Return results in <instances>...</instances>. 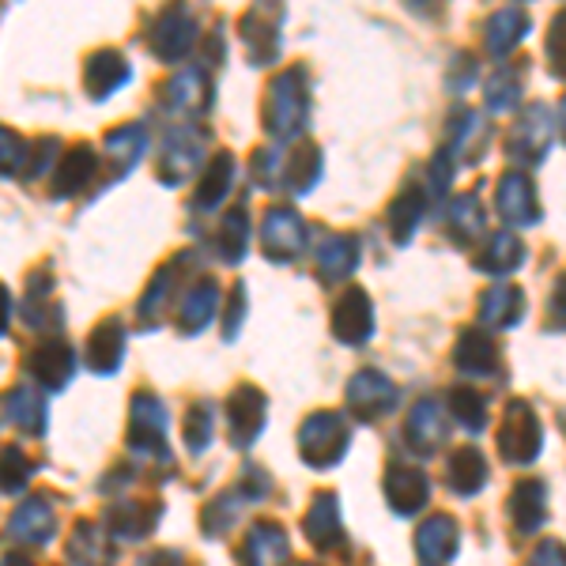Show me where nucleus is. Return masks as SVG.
<instances>
[{
    "label": "nucleus",
    "mask_w": 566,
    "mask_h": 566,
    "mask_svg": "<svg viewBox=\"0 0 566 566\" xmlns=\"http://www.w3.org/2000/svg\"><path fill=\"white\" fill-rule=\"evenodd\" d=\"M144 566H186V563H181L178 552H159V555H151V559L144 563Z\"/></svg>",
    "instance_id": "nucleus-23"
},
{
    "label": "nucleus",
    "mask_w": 566,
    "mask_h": 566,
    "mask_svg": "<svg viewBox=\"0 0 566 566\" xmlns=\"http://www.w3.org/2000/svg\"><path fill=\"white\" fill-rule=\"evenodd\" d=\"M499 446H502V458H510V461H528L541 450V423H536L528 408H514V412L506 416Z\"/></svg>",
    "instance_id": "nucleus-3"
},
{
    "label": "nucleus",
    "mask_w": 566,
    "mask_h": 566,
    "mask_svg": "<svg viewBox=\"0 0 566 566\" xmlns=\"http://www.w3.org/2000/svg\"><path fill=\"white\" fill-rule=\"evenodd\" d=\"M483 476H488V472H483V461H480L476 450H461L458 458H453V464H450V488L461 491V495L476 491L483 483Z\"/></svg>",
    "instance_id": "nucleus-18"
},
{
    "label": "nucleus",
    "mask_w": 566,
    "mask_h": 566,
    "mask_svg": "<svg viewBox=\"0 0 566 566\" xmlns=\"http://www.w3.org/2000/svg\"><path fill=\"white\" fill-rule=\"evenodd\" d=\"M298 446H303V458L317 469L333 464L336 458H344L348 450V431L336 416H310L303 423V434H298Z\"/></svg>",
    "instance_id": "nucleus-1"
},
{
    "label": "nucleus",
    "mask_w": 566,
    "mask_h": 566,
    "mask_svg": "<svg viewBox=\"0 0 566 566\" xmlns=\"http://www.w3.org/2000/svg\"><path fill=\"white\" fill-rule=\"evenodd\" d=\"M4 325H8V291L0 287V333H4Z\"/></svg>",
    "instance_id": "nucleus-24"
},
{
    "label": "nucleus",
    "mask_w": 566,
    "mask_h": 566,
    "mask_svg": "<svg viewBox=\"0 0 566 566\" xmlns=\"http://www.w3.org/2000/svg\"><path fill=\"white\" fill-rule=\"evenodd\" d=\"M53 528H57V522H53V510L50 502L42 499H27L20 510L12 514V525H8V536L12 541H23V544H45L53 536Z\"/></svg>",
    "instance_id": "nucleus-4"
},
{
    "label": "nucleus",
    "mask_w": 566,
    "mask_h": 566,
    "mask_svg": "<svg viewBox=\"0 0 566 566\" xmlns=\"http://www.w3.org/2000/svg\"><path fill=\"white\" fill-rule=\"evenodd\" d=\"M27 476H31V461L23 458L20 446H8L0 453V491H23Z\"/></svg>",
    "instance_id": "nucleus-19"
},
{
    "label": "nucleus",
    "mask_w": 566,
    "mask_h": 566,
    "mask_svg": "<svg viewBox=\"0 0 566 566\" xmlns=\"http://www.w3.org/2000/svg\"><path fill=\"white\" fill-rule=\"evenodd\" d=\"M352 397V408H359V416H378V412H389V400H392V386L381 374H359L348 389Z\"/></svg>",
    "instance_id": "nucleus-9"
},
{
    "label": "nucleus",
    "mask_w": 566,
    "mask_h": 566,
    "mask_svg": "<svg viewBox=\"0 0 566 566\" xmlns=\"http://www.w3.org/2000/svg\"><path fill=\"white\" fill-rule=\"evenodd\" d=\"M389 502L400 514H412L427 502V480L416 469H392L389 472Z\"/></svg>",
    "instance_id": "nucleus-10"
},
{
    "label": "nucleus",
    "mask_w": 566,
    "mask_h": 566,
    "mask_svg": "<svg viewBox=\"0 0 566 566\" xmlns=\"http://www.w3.org/2000/svg\"><path fill=\"white\" fill-rule=\"evenodd\" d=\"M306 533L317 547H333L340 541V522H336V502L333 499H317V506L306 517Z\"/></svg>",
    "instance_id": "nucleus-16"
},
{
    "label": "nucleus",
    "mask_w": 566,
    "mask_h": 566,
    "mask_svg": "<svg viewBox=\"0 0 566 566\" xmlns=\"http://www.w3.org/2000/svg\"><path fill=\"white\" fill-rule=\"evenodd\" d=\"M370 310L363 303V295H352L348 303L340 306V314H336V336H344V340L359 344L370 336Z\"/></svg>",
    "instance_id": "nucleus-15"
},
{
    "label": "nucleus",
    "mask_w": 566,
    "mask_h": 566,
    "mask_svg": "<svg viewBox=\"0 0 566 566\" xmlns=\"http://www.w3.org/2000/svg\"><path fill=\"white\" fill-rule=\"evenodd\" d=\"M122 355H125V333H122V325L117 322H103L91 333V340H87V348H84V363L95 374H114L117 370V363H122Z\"/></svg>",
    "instance_id": "nucleus-6"
},
{
    "label": "nucleus",
    "mask_w": 566,
    "mask_h": 566,
    "mask_svg": "<svg viewBox=\"0 0 566 566\" xmlns=\"http://www.w3.org/2000/svg\"><path fill=\"white\" fill-rule=\"evenodd\" d=\"M27 370H31L45 389H65L72 370H76V355H72L69 344L45 340L27 355Z\"/></svg>",
    "instance_id": "nucleus-2"
},
{
    "label": "nucleus",
    "mask_w": 566,
    "mask_h": 566,
    "mask_svg": "<svg viewBox=\"0 0 566 566\" xmlns=\"http://www.w3.org/2000/svg\"><path fill=\"white\" fill-rule=\"evenodd\" d=\"M453 544H458V528H453V522H446V517L423 525V533H419V555H423L427 566H438V563L450 559Z\"/></svg>",
    "instance_id": "nucleus-13"
},
{
    "label": "nucleus",
    "mask_w": 566,
    "mask_h": 566,
    "mask_svg": "<svg viewBox=\"0 0 566 566\" xmlns=\"http://www.w3.org/2000/svg\"><path fill=\"white\" fill-rule=\"evenodd\" d=\"M4 566H31V563H27L23 555H8V559H4Z\"/></svg>",
    "instance_id": "nucleus-25"
},
{
    "label": "nucleus",
    "mask_w": 566,
    "mask_h": 566,
    "mask_svg": "<svg viewBox=\"0 0 566 566\" xmlns=\"http://www.w3.org/2000/svg\"><path fill=\"white\" fill-rule=\"evenodd\" d=\"M69 555H72V566H114L103 533L91 525L76 528V536H72V544H69Z\"/></svg>",
    "instance_id": "nucleus-14"
},
{
    "label": "nucleus",
    "mask_w": 566,
    "mask_h": 566,
    "mask_svg": "<svg viewBox=\"0 0 566 566\" xmlns=\"http://www.w3.org/2000/svg\"><path fill=\"white\" fill-rule=\"evenodd\" d=\"M264 423V397L253 386H242L231 397V442L250 446Z\"/></svg>",
    "instance_id": "nucleus-5"
},
{
    "label": "nucleus",
    "mask_w": 566,
    "mask_h": 566,
    "mask_svg": "<svg viewBox=\"0 0 566 566\" xmlns=\"http://www.w3.org/2000/svg\"><path fill=\"white\" fill-rule=\"evenodd\" d=\"M533 566H566V555L559 552L555 544H547L541 555H536V563Z\"/></svg>",
    "instance_id": "nucleus-22"
},
{
    "label": "nucleus",
    "mask_w": 566,
    "mask_h": 566,
    "mask_svg": "<svg viewBox=\"0 0 566 566\" xmlns=\"http://www.w3.org/2000/svg\"><path fill=\"white\" fill-rule=\"evenodd\" d=\"M208 434H212V412L208 408H193L186 419V438H189V450L200 453L208 446Z\"/></svg>",
    "instance_id": "nucleus-20"
},
{
    "label": "nucleus",
    "mask_w": 566,
    "mask_h": 566,
    "mask_svg": "<svg viewBox=\"0 0 566 566\" xmlns=\"http://www.w3.org/2000/svg\"><path fill=\"white\" fill-rule=\"evenodd\" d=\"M412 431L423 438L427 446H434L442 438V419H438V408L434 405H423L419 412L412 416Z\"/></svg>",
    "instance_id": "nucleus-21"
},
{
    "label": "nucleus",
    "mask_w": 566,
    "mask_h": 566,
    "mask_svg": "<svg viewBox=\"0 0 566 566\" xmlns=\"http://www.w3.org/2000/svg\"><path fill=\"white\" fill-rule=\"evenodd\" d=\"M8 416H12V423L15 427H23V431H31V434H42L45 431V405H42V397L34 389H12L8 392Z\"/></svg>",
    "instance_id": "nucleus-11"
},
{
    "label": "nucleus",
    "mask_w": 566,
    "mask_h": 566,
    "mask_svg": "<svg viewBox=\"0 0 566 566\" xmlns=\"http://www.w3.org/2000/svg\"><path fill=\"white\" fill-rule=\"evenodd\" d=\"M163 431H167V412L155 397H136L133 405V446L144 453H163Z\"/></svg>",
    "instance_id": "nucleus-7"
},
{
    "label": "nucleus",
    "mask_w": 566,
    "mask_h": 566,
    "mask_svg": "<svg viewBox=\"0 0 566 566\" xmlns=\"http://www.w3.org/2000/svg\"><path fill=\"white\" fill-rule=\"evenodd\" d=\"M245 566H287V536L276 525H258L242 544Z\"/></svg>",
    "instance_id": "nucleus-8"
},
{
    "label": "nucleus",
    "mask_w": 566,
    "mask_h": 566,
    "mask_svg": "<svg viewBox=\"0 0 566 566\" xmlns=\"http://www.w3.org/2000/svg\"><path fill=\"white\" fill-rule=\"evenodd\" d=\"M163 514V506L159 502H151L148 510H144V502H117L114 510H109V528L114 533H122V536H144V533H151V522Z\"/></svg>",
    "instance_id": "nucleus-12"
},
{
    "label": "nucleus",
    "mask_w": 566,
    "mask_h": 566,
    "mask_svg": "<svg viewBox=\"0 0 566 566\" xmlns=\"http://www.w3.org/2000/svg\"><path fill=\"white\" fill-rule=\"evenodd\" d=\"M216 287L208 283V287H197L193 295H189V303L181 306V333H197V328H205L212 322L216 314Z\"/></svg>",
    "instance_id": "nucleus-17"
}]
</instances>
